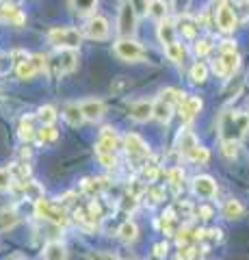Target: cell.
<instances>
[{
  "label": "cell",
  "mask_w": 249,
  "mask_h": 260,
  "mask_svg": "<svg viewBox=\"0 0 249 260\" xmlns=\"http://www.w3.org/2000/svg\"><path fill=\"white\" fill-rule=\"evenodd\" d=\"M249 133V113L228 111L219 119V135L223 141H240Z\"/></svg>",
  "instance_id": "1"
},
{
  "label": "cell",
  "mask_w": 249,
  "mask_h": 260,
  "mask_svg": "<svg viewBox=\"0 0 249 260\" xmlns=\"http://www.w3.org/2000/svg\"><path fill=\"white\" fill-rule=\"evenodd\" d=\"M48 42L61 48V50H76L80 42H83V32L69 26H54L48 30Z\"/></svg>",
  "instance_id": "2"
},
{
  "label": "cell",
  "mask_w": 249,
  "mask_h": 260,
  "mask_svg": "<svg viewBox=\"0 0 249 260\" xmlns=\"http://www.w3.org/2000/svg\"><path fill=\"white\" fill-rule=\"evenodd\" d=\"M35 215L39 219H46V221L54 223V225H67V221H69V215L65 213V208L61 204H52V202H48L44 198L35 200Z\"/></svg>",
  "instance_id": "3"
},
{
  "label": "cell",
  "mask_w": 249,
  "mask_h": 260,
  "mask_svg": "<svg viewBox=\"0 0 249 260\" xmlns=\"http://www.w3.org/2000/svg\"><path fill=\"white\" fill-rule=\"evenodd\" d=\"M115 54L119 56L122 61H128V63H139L148 56L146 48H143L139 42H134V39H119L115 44Z\"/></svg>",
  "instance_id": "4"
},
{
  "label": "cell",
  "mask_w": 249,
  "mask_h": 260,
  "mask_svg": "<svg viewBox=\"0 0 249 260\" xmlns=\"http://www.w3.org/2000/svg\"><path fill=\"white\" fill-rule=\"evenodd\" d=\"M85 35L89 39H95V42H102V39L109 37L111 26H109V20L102 18V15H93V18L85 24Z\"/></svg>",
  "instance_id": "5"
},
{
  "label": "cell",
  "mask_w": 249,
  "mask_h": 260,
  "mask_svg": "<svg viewBox=\"0 0 249 260\" xmlns=\"http://www.w3.org/2000/svg\"><path fill=\"white\" fill-rule=\"evenodd\" d=\"M119 26H117V30H119V35H122V39H128L134 32V26H136V15H134V11H132V7L128 5V3H124L122 5V9H119Z\"/></svg>",
  "instance_id": "6"
},
{
  "label": "cell",
  "mask_w": 249,
  "mask_h": 260,
  "mask_svg": "<svg viewBox=\"0 0 249 260\" xmlns=\"http://www.w3.org/2000/svg\"><path fill=\"white\" fill-rule=\"evenodd\" d=\"M124 148H126V152L130 154L132 158H146V156H150L148 143L143 141L139 135H134V133H128L124 137Z\"/></svg>",
  "instance_id": "7"
},
{
  "label": "cell",
  "mask_w": 249,
  "mask_h": 260,
  "mask_svg": "<svg viewBox=\"0 0 249 260\" xmlns=\"http://www.w3.org/2000/svg\"><path fill=\"white\" fill-rule=\"evenodd\" d=\"M119 148V139H117V133L111 126L102 128V135H100V141L95 143V154H115V150Z\"/></svg>",
  "instance_id": "8"
},
{
  "label": "cell",
  "mask_w": 249,
  "mask_h": 260,
  "mask_svg": "<svg viewBox=\"0 0 249 260\" xmlns=\"http://www.w3.org/2000/svg\"><path fill=\"white\" fill-rule=\"evenodd\" d=\"M202 107H204L202 98H197V95H189V98H184V100L178 104V111H180L182 121H191L193 117L197 115L199 111H202Z\"/></svg>",
  "instance_id": "9"
},
{
  "label": "cell",
  "mask_w": 249,
  "mask_h": 260,
  "mask_svg": "<svg viewBox=\"0 0 249 260\" xmlns=\"http://www.w3.org/2000/svg\"><path fill=\"white\" fill-rule=\"evenodd\" d=\"M215 20H217V26H219V30H223V32H232L236 28V15H234V11H232L228 5H223L221 9L215 11Z\"/></svg>",
  "instance_id": "10"
},
{
  "label": "cell",
  "mask_w": 249,
  "mask_h": 260,
  "mask_svg": "<svg viewBox=\"0 0 249 260\" xmlns=\"http://www.w3.org/2000/svg\"><path fill=\"white\" fill-rule=\"evenodd\" d=\"M193 191H195L199 198L210 200V198L217 195V182L212 180L210 176H197L195 180H193Z\"/></svg>",
  "instance_id": "11"
},
{
  "label": "cell",
  "mask_w": 249,
  "mask_h": 260,
  "mask_svg": "<svg viewBox=\"0 0 249 260\" xmlns=\"http://www.w3.org/2000/svg\"><path fill=\"white\" fill-rule=\"evenodd\" d=\"M80 107V113L87 121H98L102 115H104V102L102 100H85Z\"/></svg>",
  "instance_id": "12"
},
{
  "label": "cell",
  "mask_w": 249,
  "mask_h": 260,
  "mask_svg": "<svg viewBox=\"0 0 249 260\" xmlns=\"http://www.w3.org/2000/svg\"><path fill=\"white\" fill-rule=\"evenodd\" d=\"M57 65H59L61 74H72V72L78 68V54H76V50H61Z\"/></svg>",
  "instance_id": "13"
},
{
  "label": "cell",
  "mask_w": 249,
  "mask_h": 260,
  "mask_svg": "<svg viewBox=\"0 0 249 260\" xmlns=\"http://www.w3.org/2000/svg\"><path fill=\"white\" fill-rule=\"evenodd\" d=\"M173 109L175 107H171L169 102H165V100H158L156 102H152V117L154 119H158L160 124H167V121L171 119V115H173Z\"/></svg>",
  "instance_id": "14"
},
{
  "label": "cell",
  "mask_w": 249,
  "mask_h": 260,
  "mask_svg": "<svg viewBox=\"0 0 249 260\" xmlns=\"http://www.w3.org/2000/svg\"><path fill=\"white\" fill-rule=\"evenodd\" d=\"M130 117H132L134 121H139V124L152 119V102H148V100L134 102L132 107H130Z\"/></svg>",
  "instance_id": "15"
},
{
  "label": "cell",
  "mask_w": 249,
  "mask_h": 260,
  "mask_svg": "<svg viewBox=\"0 0 249 260\" xmlns=\"http://www.w3.org/2000/svg\"><path fill=\"white\" fill-rule=\"evenodd\" d=\"M158 39H160V44L163 46H169L171 42H175V24L169 18L160 20V24H158Z\"/></svg>",
  "instance_id": "16"
},
{
  "label": "cell",
  "mask_w": 249,
  "mask_h": 260,
  "mask_svg": "<svg viewBox=\"0 0 249 260\" xmlns=\"http://www.w3.org/2000/svg\"><path fill=\"white\" fill-rule=\"evenodd\" d=\"M20 217L13 208H0V232H9L18 225Z\"/></svg>",
  "instance_id": "17"
},
{
  "label": "cell",
  "mask_w": 249,
  "mask_h": 260,
  "mask_svg": "<svg viewBox=\"0 0 249 260\" xmlns=\"http://www.w3.org/2000/svg\"><path fill=\"white\" fill-rule=\"evenodd\" d=\"M67 258V249L63 243L59 241H52L48 243L46 249H44V260H65Z\"/></svg>",
  "instance_id": "18"
},
{
  "label": "cell",
  "mask_w": 249,
  "mask_h": 260,
  "mask_svg": "<svg viewBox=\"0 0 249 260\" xmlns=\"http://www.w3.org/2000/svg\"><path fill=\"white\" fill-rule=\"evenodd\" d=\"M219 61L223 63V70H226V76H232L234 72L238 70V65H240V56L236 50H230V52H223L219 56Z\"/></svg>",
  "instance_id": "19"
},
{
  "label": "cell",
  "mask_w": 249,
  "mask_h": 260,
  "mask_svg": "<svg viewBox=\"0 0 249 260\" xmlns=\"http://www.w3.org/2000/svg\"><path fill=\"white\" fill-rule=\"evenodd\" d=\"M197 145V139H195V135L191 133V130L184 128L182 133L178 135V143H175V148H178V152H182L184 156L189 154V150H193Z\"/></svg>",
  "instance_id": "20"
},
{
  "label": "cell",
  "mask_w": 249,
  "mask_h": 260,
  "mask_svg": "<svg viewBox=\"0 0 249 260\" xmlns=\"http://www.w3.org/2000/svg\"><path fill=\"white\" fill-rule=\"evenodd\" d=\"M63 117H65V121H67L72 128H78V126L85 121V117H83V113H80L78 104H67V107L63 109Z\"/></svg>",
  "instance_id": "21"
},
{
  "label": "cell",
  "mask_w": 249,
  "mask_h": 260,
  "mask_svg": "<svg viewBox=\"0 0 249 260\" xmlns=\"http://www.w3.org/2000/svg\"><path fill=\"white\" fill-rule=\"evenodd\" d=\"M15 74H18V78H22V80H30L37 74V68L33 65V61H30V56L18 61V65H15Z\"/></svg>",
  "instance_id": "22"
},
{
  "label": "cell",
  "mask_w": 249,
  "mask_h": 260,
  "mask_svg": "<svg viewBox=\"0 0 249 260\" xmlns=\"http://www.w3.org/2000/svg\"><path fill=\"white\" fill-rule=\"evenodd\" d=\"M33 119H35V117L26 115V117H22V119H20V126H18L20 139H22V141H26V143L35 139V126H33Z\"/></svg>",
  "instance_id": "23"
},
{
  "label": "cell",
  "mask_w": 249,
  "mask_h": 260,
  "mask_svg": "<svg viewBox=\"0 0 249 260\" xmlns=\"http://www.w3.org/2000/svg\"><path fill=\"white\" fill-rule=\"evenodd\" d=\"M35 139H37V143H42V145L54 143L59 139V130L54 126H42L39 130H35Z\"/></svg>",
  "instance_id": "24"
},
{
  "label": "cell",
  "mask_w": 249,
  "mask_h": 260,
  "mask_svg": "<svg viewBox=\"0 0 249 260\" xmlns=\"http://www.w3.org/2000/svg\"><path fill=\"white\" fill-rule=\"evenodd\" d=\"M117 234L124 243H132V241H136V237H139V228H136L134 221H124L122 225H119Z\"/></svg>",
  "instance_id": "25"
},
{
  "label": "cell",
  "mask_w": 249,
  "mask_h": 260,
  "mask_svg": "<svg viewBox=\"0 0 249 260\" xmlns=\"http://www.w3.org/2000/svg\"><path fill=\"white\" fill-rule=\"evenodd\" d=\"M106 186H109V182L104 180V178H87V180H83V191L89 195H100Z\"/></svg>",
  "instance_id": "26"
},
{
  "label": "cell",
  "mask_w": 249,
  "mask_h": 260,
  "mask_svg": "<svg viewBox=\"0 0 249 260\" xmlns=\"http://www.w3.org/2000/svg\"><path fill=\"white\" fill-rule=\"evenodd\" d=\"M243 213H245V208H243V204H240L238 200H228L226 204H223V217L226 219H240L243 217Z\"/></svg>",
  "instance_id": "27"
},
{
  "label": "cell",
  "mask_w": 249,
  "mask_h": 260,
  "mask_svg": "<svg viewBox=\"0 0 249 260\" xmlns=\"http://www.w3.org/2000/svg\"><path fill=\"white\" fill-rule=\"evenodd\" d=\"M165 52H167V56H169L173 63H182V61H184V56H187L184 44H180V42H171L169 46H165Z\"/></svg>",
  "instance_id": "28"
},
{
  "label": "cell",
  "mask_w": 249,
  "mask_h": 260,
  "mask_svg": "<svg viewBox=\"0 0 249 260\" xmlns=\"http://www.w3.org/2000/svg\"><path fill=\"white\" fill-rule=\"evenodd\" d=\"M20 11H22V9L13 3V0H0V18H3V20L11 22Z\"/></svg>",
  "instance_id": "29"
},
{
  "label": "cell",
  "mask_w": 249,
  "mask_h": 260,
  "mask_svg": "<svg viewBox=\"0 0 249 260\" xmlns=\"http://www.w3.org/2000/svg\"><path fill=\"white\" fill-rule=\"evenodd\" d=\"M175 30H180L182 37H187V39H195V35H197L195 22H193L191 18H187V15H184L182 20H178V26H175Z\"/></svg>",
  "instance_id": "30"
},
{
  "label": "cell",
  "mask_w": 249,
  "mask_h": 260,
  "mask_svg": "<svg viewBox=\"0 0 249 260\" xmlns=\"http://www.w3.org/2000/svg\"><path fill=\"white\" fill-rule=\"evenodd\" d=\"M37 117L42 121V126H54V121H57V109L50 107V104H46L37 111Z\"/></svg>",
  "instance_id": "31"
},
{
  "label": "cell",
  "mask_w": 249,
  "mask_h": 260,
  "mask_svg": "<svg viewBox=\"0 0 249 260\" xmlns=\"http://www.w3.org/2000/svg\"><path fill=\"white\" fill-rule=\"evenodd\" d=\"M148 15L156 18L158 22L167 18V5L165 0H150V7H148Z\"/></svg>",
  "instance_id": "32"
},
{
  "label": "cell",
  "mask_w": 249,
  "mask_h": 260,
  "mask_svg": "<svg viewBox=\"0 0 249 260\" xmlns=\"http://www.w3.org/2000/svg\"><path fill=\"white\" fill-rule=\"evenodd\" d=\"M187 158L193 160V162H199V165H204V162H208V158H210V152H208V148H204V145H195L193 150H189Z\"/></svg>",
  "instance_id": "33"
},
{
  "label": "cell",
  "mask_w": 249,
  "mask_h": 260,
  "mask_svg": "<svg viewBox=\"0 0 249 260\" xmlns=\"http://www.w3.org/2000/svg\"><path fill=\"white\" fill-rule=\"evenodd\" d=\"M72 7L80 13V15H91L98 7V0H72Z\"/></svg>",
  "instance_id": "34"
},
{
  "label": "cell",
  "mask_w": 249,
  "mask_h": 260,
  "mask_svg": "<svg viewBox=\"0 0 249 260\" xmlns=\"http://www.w3.org/2000/svg\"><path fill=\"white\" fill-rule=\"evenodd\" d=\"M206 78H208V68L202 61H197L191 68V80L193 83H206Z\"/></svg>",
  "instance_id": "35"
},
{
  "label": "cell",
  "mask_w": 249,
  "mask_h": 260,
  "mask_svg": "<svg viewBox=\"0 0 249 260\" xmlns=\"http://www.w3.org/2000/svg\"><path fill=\"white\" fill-rule=\"evenodd\" d=\"M13 189V176L9 169L0 167V191H11Z\"/></svg>",
  "instance_id": "36"
},
{
  "label": "cell",
  "mask_w": 249,
  "mask_h": 260,
  "mask_svg": "<svg viewBox=\"0 0 249 260\" xmlns=\"http://www.w3.org/2000/svg\"><path fill=\"white\" fill-rule=\"evenodd\" d=\"M178 256H180V260H199V251L195 245H182Z\"/></svg>",
  "instance_id": "37"
},
{
  "label": "cell",
  "mask_w": 249,
  "mask_h": 260,
  "mask_svg": "<svg viewBox=\"0 0 249 260\" xmlns=\"http://www.w3.org/2000/svg\"><path fill=\"white\" fill-rule=\"evenodd\" d=\"M128 5L132 7L134 15H148V7H150V0H128Z\"/></svg>",
  "instance_id": "38"
},
{
  "label": "cell",
  "mask_w": 249,
  "mask_h": 260,
  "mask_svg": "<svg viewBox=\"0 0 249 260\" xmlns=\"http://www.w3.org/2000/svg\"><path fill=\"white\" fill-rule=\"evenodd\" d=\"M221 152H223V156H226V158H236V154H238V143H236V141H223Z\"/></svg>",
  "instance_id": "39"
},
{
  "label": "cell",
  "mask_w": 249,
  "mask_h": 260,
  "mask_svg": "<svg viewBox=\"0 0 249 260\" xmlns=\"http://www.w3.org/2000/svg\"><path fill=\"white\" fill-rule=\"evenodd\" d=\"M210 50H212V42H210V39H197V42H195V54L197 56H204Z\"/></svg>",
  "instance_id": "40"
},
{
  "label": "cell",
  "mask_w": 249,
  "mask_h": 260,
  "mask_svg": "<svg viewBox=\"0 0 249 260\" xmlns=\"http://www.w3.org/2000/svg\"><path fill=\"white\" fill-rule=\"evenodd\" d=\"M143 178H146L148 182H154L158 178V165L156 162H150V165L143 167Z\"/></svg>",
  "instance_id": "41"
},
{
  "label": "cell",
  "mask_w": 249,
  "mask_h": 260,
  "mask_svg": "<svg viewBox=\"0 0 249 260\" xmlns=\"http://www.w3.org/2000/svg\"><path fill=\"white\" fill-rule=\"evenodd\" d=\"M87 258L89 260H119L115 254H109V251H91Z\"/></svg>",
  "instance_id": "42"
},
{
  "label": "cell",
  "mask_w": 249,
  "mask_h": 260,
  "mask_svg": "<svg viewBox=\"0 0 249 260\" xmlns=\"http://www.w3.org/2000/svg\"><path fill=\"white\" fill-rule=\"evenodd\" d=\"M182 178H184V172H182L180 167H173L171 172H169V182H171V184H175V186H178V184L182 182Z\"/></svg>",
  "instance_id": "43"
},
{
  "label": "cell",
  "mask_w": 249,
  "mask_h": 260,
  "mask_svg": "<svg viewBox=\"0 0 249 260\" xmlns=\"http://www.w3.org/2000/svg\"><path fill=\"white\" fill-rule=\"evenodd\" d=\"M95 156H98V160L102 162L104 167H113L115 165V154H95Z\"/></svg>",
  "instance_id": "44"
},
{
  "label": "cell",
  "mask_w": 249,
  "mask_h": 260,
  "mask_svg": "<svg viewBox=\"0 0 249 260\" xmlns=\"http://www.w3.org/2000/svg\"><path fill=\"white\" fill-rule=\"evenodd\" d=\"M165 256H167V245H165V243H156V245H154V258L163 260Z\"/></svg>",
  "instance_id": "45"
},
{
  "label": "cell",
  "mask_w": 249,
  "mask_h": 260,
  "mask_svg": "<svg viewBox=\"0 0 249 260\" xmlns=\"http://www.w3.org/2000/svg\"><path fill=\"white\" fill-rule=\"evenodd\" d=\"M210 68H212V72H215L217 76H223V78H226V70H223V63H221L219 59H215Z\"/></svg>",
  "instance_id": "46"
},
{
  "label": "cell",
  "mask_w": 249,
  "mask_h": 260,
  "mask_svg": "<svg viewBox=\"0 0 249 260\" xmlns=\"http://www.w3.org/2000/svg\"><path fill=\"white\" fill-rule=\"evenodd\" d=\"M150 193V198H152V204H156V202H160L165 198V193H163V189H150L148 191Z\"/></svg>",
  "instance_id": "47"
},
{
  "label": "cell",
  "mask_w": 249,
  "mask_h": 260,
  "mask_svg": "<svg viewBox=\"0 0 249 260\" xmlns=\"http://www.w3.org/2000/svg\"><path fill=\"white\" fill-rule=\"evenodd\" d=\"M197 213H199V217H202L204 221H208V219H212V213H215V210H212L210 206H199Z\"/></svg>",
  "instance_id": "48"
},
{
  "label": "cell",
  "mask_w": 249,
  "mask_h": 260,
  "mask_svg": "<svg viewBox=\"0 0 249 260\" xmlns=\"http://www.w3.org/2000/svg\"><path fill=\"white\" fill-rule=\"evenodd\" d=\"M24 22H26V13H24V11H20V13H18V15H15V18L11 20L13 26H22Z\"/></svg>",
  "instance_id": "49"
},
{
  "label": "cell",
  "mask_w": 249,
  "mask_h": 260,
  "mask_svg": "<svg viewBox=\"0 0 249 260\" xmlns=\"http://www.w3.org/2000/svg\"><path fill=\"white\" fill-rule=\"evenodd\" d=\"M124 87H126V80H124V76H119V78L115 80V83L111 85V89H113V91H122Z\"/></svg>",
  "instance_id": "50"
},
{
  "label": "cell",
  "mask_w": 249,
  "mask_h": 260,
  "mask_svg": "<svg viewBox=\"0 0 249 260\" xmlns=\"http://www.w3.org/2000/svg\"><path fill=\"white\" fill-rule=\"evenodd\" d=\"M221 50H223V52H230V50H236V46L232 44V42H223V44H221Z\"/></svg>",
  "instance_id": "51"
},
{
  "label": "cell",
  "mask_w": 249,
  "mask_h": 260,
  "mask_svg": "<svg viewBox=\"0 0 249 260\" xmlns=\"http://www.w3.org/2000/svg\"><path fill=\"white\" fill-rule=\"evenodd\" d=\"M11 260H26V258H24V256H15V258H11Z\"/></svg>",
  "instance_id": "52"
},
{
  "label": "cell",
  "mask_w": 249,
  "mask_h": 260,
  "mask_svg": "<svg viewBox=\"0 0 249 260\" xmlns=\"http://www.w3.org/2000/svg\"><path fill=\"white\" fill-rule=\"evenodd\" d=\"M247 3H249V0H247Z\"/></svg>",
  "instance_id": "53"
}]
</instances>
